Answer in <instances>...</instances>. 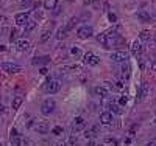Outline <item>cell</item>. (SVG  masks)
Here are the masks:
<instances>
[{
  "mask_svg": "<svg viewBox=\"0 0 156 146\" xmlns=\"http://www.w3.org/2000/svg\"><path fill=\"white\" fill-rule=\"evenodd\" d=\"M97 39H98V42H100L101 45H105V44H106V33H101V34H98V36H97Z\"/></svg>",
  "mask_w": 156,
  "mask_h": 146,
  "instance_id": "cell-29",
  "label": "cell"
},
{
  "mask_svg": "<svg viewBox=\"0 0 156 146\" xmlns=\"http://www.w3.org/2000/svg\"><path fill=\"white\" fill-rule=\"evenodd\" d=\"M150 37H152V34H150V31H147V30L140 31V34H139V39L140 40H150Z\"/></svg>",
  "mask_w": 156,
  "mask_h": 146,
  "instance_id": "cell-26",
  "label": "cell"
},
{
  "mask_svg": "<svg viewBox=\"0 0 156 146\" xmlns=\"http://www.w3.org/2000/svg\"><path fill=\"white\" fill-rule=\"evenodd\" d=\"M126 96H120V100H119V106H123V104H126Z\"/></svg>",
  "mask_w": 156,
  "mask_h": 146,
  "instance_id": "cell-34",
  "label": "cell"
},
{
  "mask_svg": "<svg viewBox=\"0 0 156 146\" xmlns=\"http://www.w3.org/2000/svg\"><path fill=\"white\" fill-rule=\"evenodd\" d=\"M41 75H47V68H41Z\"/></svg>",
  "mask_w": 156,
  "mask_h": 146,
  "instance_id": "cell-42",
  "label": "cell"
},
{
  "mask_svg": "<svg viewBox=\"0 0 156 146\" xmlns=\"http://www.w3.org/2000/svg\"><path fill=\"white\" fill-rule=\"evenodd\" d=\"M58 6V0H44V8L45 10H55Z\"/></svg>",
  "mask_w": 156,
  "mask_h": 146,
  "instance_id": "cell-17",
  "label": "cell"
},
{
  "mask_svg": "<svg viewBox=\"0 0 156 146\" xmlns=\"http://www.w3.org/2000/svg\"><path fill=\"white\" fill-rule=\"evenodd\" d=\"M87 146H97V145H95V142H94V140H92V138H91V140H89V142H87Z\"/></svg>",
  "mask_w": 156,
  "mask_h": 146,
  "instance_id": "cell-38",
  "label": "cell"
},
{
  "mask_svg": "<svg viewBox=\"0 0 156 146\" xmlns=\"http://www.w3.org/2000/svg\"><path fill=\"white\" fill-rule=\"evenodd\" d=\"M13 143H14V146H30V142L25 140L24 137H16V138H13Z\"/></svg>",
  "mask_w": 156,
  "mask_h": 146,
  "instance_id": "cell-15",
  "label": "cell"
},
{
  "mask_svg": "<svg viewBox=\"0 0 156 146\" xmlns=\"http://www.w3.org/2000/svg\"><path fill=\"white\" fill-rule=\"evenodd\" d=\"M147 95H148V84L147 82H142L140 90H139V98H147Z\"/></svg>",
  "mask_w": 156,
  "mask_h": 146,
  "instance_id": "cell-21",
  "label": "cell"
},
{
  "mask_svg": "<svg viewBox=\"0 0 156 146\" xmlns=\"http://www.w3.org/2000/svg\"><path fill=\"white\" fill-rule=\"evenodd\" d=\"M6 50V47L5 45H0V51H5Z\"/></svg>",
  "mask_w": 156,
  "mask_h": 146,
  "instance_id": "cell-43",
  "label": "cell"
},
{
  "mask_svg": "<svg viewBox=\"0 0 156 146\" xmlns=\"http://www.w3.org/2000/svg\"><path fill=\"white\" fill-rule=\"evenodd\" d=\"M55 110H56V103H55V100H52V98L45 100L42 103V106H41V114H42V115H52Z\"/></svg>",
  "mask_w": 156,
  "mask_h": 146,
  "instance_id": "cell-2",
  "label": "cell"
},
{
  "mask_svg": "<svg viewBox=\"0 0 156 146\" xmlns=\"http://www.w3.org/2000/svg\"><path fill=\"white\" fill-rule=\"evenodd\" d=\"M2 70L6 73H19L20 67L17 64H13V62H2Z\"/></svg>",
  "mask_w": 156,
  "mask_h": 146,
  "instance_id": "cell-7",
  "label": "cell"
},
{
  "mask_svg": "<svg viewBox=\"0 0 156 146\" xmlns=\"http://www.w3.org/2000/svg\"><path fill=\"white\" fill-rule=\"evenodd\" d=\"M56 146H70V145L67 143V142H64V140H63V142H58V143H56Z\"/></svg>",
  "mask_w": 156,
  "mask_h": 146,
  "instance_id": "cell-37",
  "label": "cell"
},
{
  "mask_svg": "<svg viewBox=\"0 0 156 146\" xmlns=\"http://www.w3.org/2000/svg\"><path fill=\"white\" fill-rule=\"evenodd\" d=\"M53 134H55V135H61V134H63V129H61L59 126H56V128H53Z\"/></svg>",
  "mask_w": 156,
  "mask_h": 146,
  "instance_id": "cell-33",
  "label": "cell"
},
{
  "mask_svg": "<svg viewBox=\"0 0 156 146\" xmlns=\"http://www.w3.org/2000/svg\"><path fill=\"white\" fill-rule=\"evenodd\" d=\"M97 146H103V145H97Z\"/></svg>",
  "mask_w": 156,
  "mask_h": 146,
  "instance_id": "cell-45",
  "label": "cell"
},
{
  "mask_svg": "<svg viewBox=\"0 0 156 146\" xmlns=\"http://www.w3.org/2000/svg\"><path fill=\"white\" fill-rule=\"evenodd\" d=\"M30 48V42L28 40H25V39H20L16 42V50L17 51H27Z\"/></svg>",
  "mask_w": 156,
  "mask_h": 146,
  "instance_id": "cell-11",
  "label": "cell"
},
{
  "mask_svg": "<svg viewBox=\"0 0 156 146\" xmlns=\"http://www.w3.org/2000/svg\"><path fill=\"white\" fill-rule=\"evenodd\" d=\"M145 146H156V143H155V142H147Z\"/></svg>",
  "mask_w": 156,
  "mask_h": 146,
  "instance_id": "cell-41",
  "label": "cell"
},
{
  "mask_svg": "<svg viewBox=\"0 0 156 146\" xmlns=\"http://www.w3.org/2000/svg\"><path fill=\"white\" fill-rule=\"evenodd\" d=\"M98 132H100V126H98V124H94V126H91L89 129H86L84 137L91 140V138H95V137L98 135Z\"/></svg>",
  "mask_w": 156,
  "mask_h": 146,
  "instance_id": "cell-8",
  "label": "cell"
},
{
  "mask_svg": "<svg viewBox=\"0 0 156 146\" xmlns=\"http://www.w3.org/2000/svg\"><path fill=\"white\" fill-rule=\"evenodd\" d=\"M59 89H61V86H59L58 79H49V81H45L44 86H42V90L45 93H58Z\"/></svg>",
  "mask_w": 156,
  "mask_h": 146,
  "instance_id": "cell-1",
  "label": "cell"
},
{
  "mask_svg": "<svg viewBox=\"0 0 156 146\" xmlns=\"http://www.w3.org/2000/svg\"><path fill=\"white\" fill-rule=\"evenodd\" d=\"M67 143H69L70 146H73V145H77V143H78V137L72 134V135L69 137V140H67Z\"/></svg>",
  "mask_w": 156,
  "mask_h": 146,
  "instance_id": "cell-28",
  "label": "cell"
},
{
  "mask_svg": "<svg viewBox=\"0 0 156 146\" xmlns=\"http://www.w3.org/2000/svg\"><path fill=\"white\" fill-rule=\"evenodd\" d=\"M114 89H116V90H119V92H122V90H123V82L117 81L116 84H114Z\"/></svg>",
  "mask_w": 156,
  "mask_h": 146,
  "instance_id": "cell-30",
  "label": "cell"
},
{
  "mask_svg": "<svg viewBox=\"0 0 156 146\" xmlns=\"http://www.w3.org/2000/svg\"><path fill=\"white\" fill-rule=\"evenodd\" d=\"M152 70L156 73V61H153V62H152Z\"/></svg>",
  "mask_w": 156,
  "mask_h": 146,
  "instance_id": "cell-39",
  "label": "cell"
},
{
  "mask_svg": "<svg viewBox=\"0 0 156 146\" xmlns=\"http://www.w3.org/2000/svg\"><path fill=\"white\" fill-rule=\"evenodd\" d=\"M108 19H109V20H111V22H116V20H117L116 14H112V12H109V14H108Z\"/></svg>",
  "mask_w": 156,
  "mask_h": 146,
  "instance_id": "cell-35",
  "label": "cell"
},
{
  "mask_svg": "<svg viewBox=\"0 0 156 146\" xmlns=\"http://www.w3.org/2000/svg\"><path fill=\"white\" fill-rule=\"evenodd\" d=\"M36 20H28V22H27V25H25V31L27 33H30V31H33V30H35L36 28Z\"/></svg>",
  "mask_w": 156,
  "mask_h": 146,
  "instance_id": "cell-23",
  "label": "cell"
},
{
  "mask_svg": "<svg viewBox=\"0 0 156 146\" xmlns=\"http://www.w3.org/2000/svg\"><path fill=\"white\" fill-rule=\"evenodd\" d=\"M120 70H122V76H123L125 79L130 78V72L131 70H130V64H128V62H123V65H122Z\"/></svg>",
  "mask_w": 156,
  "mask_h": 146,
  "instance_id": "cell-19",
  "label": "cell"
},
{
  "mask_svg": "<svg viewBox=\"0 0 156 146\" xmlns=\"http://www.w3.org/2000/svg\"><path fill=\"white\" fill-rule=\"evenodd\" d=\"M92 34H94V30H92V26H89V25H83L77 31V36L80 39H87V37H91Z\"/></svg>",
  "mask_w": 156,
  "mask_h": 146,
  "instance_id": "cell-4",
  "label": "cell"
},
{
  "mask_svg": "<svg viewBox=\"0 0 156 146\" xmlns=\"http://www.w3.org/2000/svg\"><path fill=\"white\" fill-rule=\"evenodd\" d=\"M47 61H49V58H45V56L44 58H35V59L31 61V64L33 65H41V64H45Z\"/></svg>",
  "mask_w": 156,
  "mask_h": 146,
  "instance_id": "cell-24",
  "label": "cell"
},
{
  "mask_svg": "<svg viewBox=\"0 0 156 146\" xmlns=\"http://www.w3.org/2000/svg\"><path fill=\"white\" fill-rule=\"evenodd\" d=\"M67 36H69V30L66 28V26H63V28H59L58 31H56V37L61 40V39H66Z\"/></svg>",
  "mask_w": 156,
  "mask_h": 146,
  "instance_id": "cell-20",
  "label": "cell"
},
{
  "mask_svg": "<svg viewBox=\"0 0 156 146\" xmlns=\"http://www.w3.org/2000/svg\"><path fill=\"white\" fill-rule=\"evenodd\" d=\"M77 22H78V19H77V17H72V19L69 20V22H67V25H66V28H67V30H69V31H70V30L73 28V26H75V25H77Z\"/></svg>",
  "mask_w": 156,
  "mask_h": 146,
  "instance_id": "cell-27",
  "label": "cell"
},
{
  "mask_svg": "<svg viewBox=\"0 0 156 146\" xmlns=\"http://www.w3.org/2000/svg\"><path fill=\"white\" fill-rule=\"evenodd\" d=\"M94 93H95L98 98H106V96H108V90L103 86H95V87H94Z\"/></svg>",
  "mask_w": 156,
  "mask_h": 146,
  "instance_id": "cell-13",
  "label": "cell"
},
{
  "mask_svg": "<svg viewBox=\"0 0 156 146\" xmlns=\"http://www.w3.org/2000/svg\"><path fill=\"white\" fill-rule=\"evenodd\" d=\"M111 110H112V114H116V115L123 114V110H122V107L119 106V104H111Z\"/></svg>",
  "mask_w": 156,
  "mask_h": 146,
  "instance_id": "cell-25",
  "label": "cell"
},
{
  "mask_svg": "<svg viewBox=\"0 0 156 146\" xmlns=\"http://www.w3.org/2000/svg\"><path fill=\"white\" fill-rule=\"evenodd\" d=\"M70 2H73V0H70Z\"/></svg>",
  "mask_w": 156,
  "mask_h": 146,
  "instance_id": "cell-46",
  "label": "cell"
},
{
  "mask_svg": "<svg viewBox=\"0 0 156 146\" xmlns=\"http://www.w3.org/2000/svg\"><path fill=\"white\" fill-rule=\"evenodd\" d=\"M17 137V131L16 129H11V140H13V138H16Z\"/></svg>",
  "mask_w": 156,
  "mask_h": 146,
  "instance_id": "cell-36",
  "label": "cell"
},
{
  "mask_svg": "<svg viewBox=\"0 0 156 146\" xmlns=\"http://www.w3.org/2000/svg\"><path fill=\"white\" fill-rule=\"evenodd\" d=\"M83 62H84V65H97L100 62V58L97 54H94L92 51H87L83 58Z\"/></svg>",
  "mask_w": 156,
  "mask_h": 146,
  "instance_id": "cell-5",
  "label": "cell"
},
{
  "mask_svg": "<svg viewBox=\"0 0 156 146\" xmlns=\"http://www.w3.org/2000/svg\"><path fill=\"white\" fill-rule=\"evenodd\" d=\"M35 131L39 132V134H47V132L50 131V126H49V123H47V121H38L35 124Z\"/></svg>",
  "mask_w": 156,
  "mask_h": 146,
  "instance_id": "cell-9",
  "label": "cell"
},
{
  "mask_svg": "<svg viewBox=\"0 0 156 146\" xmlns=\"http://www.w3.org/2000/svg\"><path fill=\"white\" fill-rule=\"evenodd\" d=\"M131 53L134 54V56H139V54L142 53V44L140 40H134L133 45H131Z\"/></svg>",
  "mask_w": 156,
  "mask_h": 146,
  "instance_id": "cell-14",
  "label": "cell"
},
{
  "mask_svg": "<svg viewBox=\"0 0 156 146\" xmlns=\"http://www.w3.org/2000/svg\"><path fill=\"white\" fill-rule=\"evenodd\" d=\"M27 22H28V12H19V14L16 16V23L19 26L27 25Z\"/></svg>",
  "mask_w": 156,
  "mask_h": 146,
  "instance_id": "cell-10",
  "label": "cell"
},
{
  "mask_svg": "<svg viewBox=\"0 0 156 146\" xmlns=\"http://www.w3.org/2000/svg\"><path fill=\"white\" fill-rule=\"evenodd\" d=\"M70 53L73 54V56H78V54H80V47H72V50H70Z\"/></svg>",
  "mask_w": 156,
  "mask_h": 146,
  "instance_id": "cell-31",
  "label": "cell"
},
{
  "mask_svg": "<svg viewBox=\"0 0 156 146\" xmlns=\"http://www.w3.org/2000/svg\"><path fill=\"white\" fill-rule=\"evenodd\" d=\"M138 19L142 20V22H147V20H150V14H148L147 11H139L138 12Z\"/></svg>",
  "mask_w": 156,
  "mask_h": 146,
  "instance_id": "cell-22",
  "label": "cell"
},
{
  "mask_svg": "<svg viewBox=\"0 0 156 146\" xmlns=\"http://www.w3.org/2000/svg\"><path fill=\"white\" fill-rule=\"evenodd\" d=\"M3 110H5V107L2 106V104H0V114H2V112H3Z\"/></svg>",
  "mask_w": 156,
  "mask_h": 146,
  "instance_id": "cell-44",
  "label": "cell"
},
{
  "mask_svg": "<svg viewBox=\"0 0 156 146\" xmlns=\"http://www.w3.org/2000/svg\"><path fill=\"white\" fill-rule=\"evenodd\" d=\"M61 10H63L61 6H56V8H55V11H53V12H55V14H59V11H61Z\"/></svg>",
  "mask_w": 156,
  "mask_h": 146,
  "instance_id": "cell-40",
  "label": "cell"
},
{
  "mask_svg": "<svg viewBox=\"0 0 156 146\" xmlns=\"http://www.w3.org/2000/svg\"><path fill=\"white\" fill-rule=\"evenodd\" d=\"M22 101H24V98H22V96H16V98H13L11 109H13V110H17L20 106H22Z\"/></svg>",
  "mask_w": 156,
  "mask_h": 146,
  "instance_id": "cell-18",
  "label": "cell"
},
{
  "mask_svg": "<svg viewBox=\"0 0 156 146\" xmlns=\"http://www.w3.org/2000/svg\"><path fill=\"white\" fill-rule=\"evenodd\" d=\"M105 143L106 145H111V146H116L117 145V142L114 140V138H105Z\"/></svg>",
  "mask_w": 156,
  "mask_h": 146,
  "instance_id": "cell-32",
  "label": "cell"
},
{
  "mask_svg": "<svg viewBox=\"0 0 156 146\" xmlns=\"http://www.w3.org/2000/svg\"><path fill=\"white\" fill-rule=\"evenodd\" d=\"M111 61L112 62H116V64H123V62H126L128 61V54L125 53V51H114V53H111Z\"/></svg>",
  "mask_w": 156,
  "mask_h": 146,
  "instance_id": "cell-3",
  "label": "cell"
},
{
  "mask_svg": "<svg viewBox=\"0 0 156 146\" xmlns=\"http://www.w3.org/2000/svg\"><path fill=\"white\" fill-rule=\"evenodd\" d=\"M86 128V120L83 117H75L73 118V121H72V131L73 132H78L81 129H84Z\"/></svg>",
  "mask_w": 156,
  "mask_h": 146,
  "instance_id": "cell-6",
  "label": "cell"
},
{
  "mask_svg": "<svg viewBox=\"0 0 156 146\" xmlns=\"http://www.w3.org/2000/svg\"><path fill=\"white\" fill-rule=\"evenodd\" d=\"M52 36V26L50 28H45L42 31V34H41V37H39V42H45V40H49Z\"/></svg>",
  "mask_w": 156,
  "mask_h": 146,
  "instance_id": "cell-16",
  "label": "cell"
},
{
  "mask_svg": "<svg viewBox=\"0 0 156 146\" xmlns=\"http://www.w3.org/2000/svg\"><path fill=\"white\" fill-rule=\"evenodd\" d=\"M100 123L105 124V126H109V124L112 123V114L109 112H103L100 115Z\"/></svg>",
  "mask_w": 156,
  "mask_h": 146,
  "instance_id": "cell-12",
  "label": "cell"
}]
</instances>
